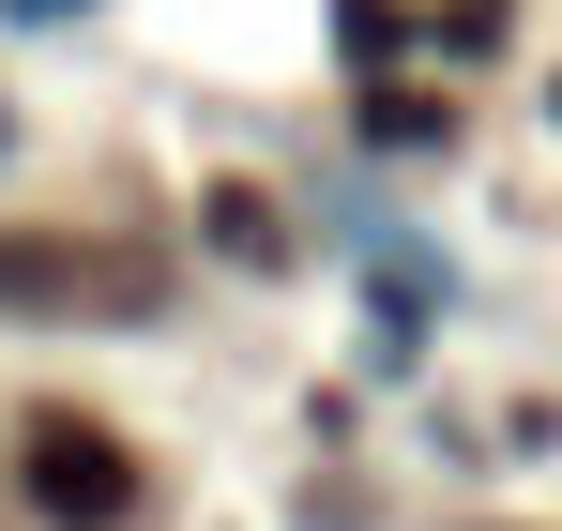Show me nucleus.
<instances>
[{"label": "nucleus", "mask_w": 562, "mask_h": 531, "mask_svg": "<svg viewBox=\"0 0 562 531\" xmlns=\"http://www.w3.org/2000/svg\"><path fill=\"white\" fill-rule=\"evenodd\" d=\"M0 304H122V273L61 259V244H0Z\"/></svg>", "instance_id": "f03ea898"}, {"label": "nucleus", "mask_w": 562, "mask_h": 531, "mask_svg": "<svg viewBox=\"0 0 562 531\" xmlns=\"http://www.w3.org/2000/svg\"><path fill=\"white\" fill-rule=\"evenodd\" d=\"M15 15H77V0H15Z\"/></svg>", "instance_id": "423d86ee"}, {"label": "nucleus", "mask_w": 562, "mask_h": 531, "mask_svg": "<svg viewBox=\"0 0 562 531\" xmlns=\"http://www.w3.org/2000/svg\"><path fill=\"white\" fill-rule=\"evenodd\" d=\"M335 31H350V61H395V0H335Z\"/></svg>", "instance_id": "39448f33"}, {"label": "nucleus", "mask_w": 562, "mask_h": 531, "mask_svg": "<svg viewBox=\"0 0 562 531\" xmlns=\"http://www.w3.org/2000/svg\"><path fill=\"white\" fill-rule=\"evenodd\" d=\"M213 244H228V259H274L289 228H274V197H259V182H213Z\"/></svg>", "instance_id": "7ed1b4c3"}, {"label": "nucleus", "mask_w": 562, "mask_h": 531, "mask_svg": "<svg viewBox=\"0 0 562 531\" xmlns=\"http://www.w3.org/2000/svg\"><path fill=\"white\" fill-rule=\"evenodd\" d=\"M15 486H31V517H61V531H122L137 517V455L106 441V426H77V410H46L15 441Z\"/></svg>", "instance_id": "f257e3e1"}, {"label": "nucleus", "mask_w": 562, "mask_h": 531, "mask_svg": "<svg viewBox=\"0 0 562 531\" xmlns=\"http://www.w3.org/2000/svg\"><path fill=\"white\" fill-rule=\"evenodd\" d=\"M366 137H411V152H426V137H441V106H426V91H366Z\"/></svg>", "instance_id": "20e7f679"}]
</instances>
